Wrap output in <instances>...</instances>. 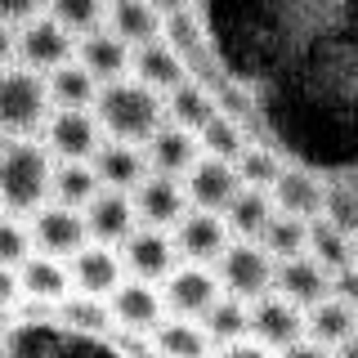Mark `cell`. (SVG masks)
<instances>
[{
  "label": "cell",
  "mask_w": 358,
  "mask_h": 358,
  "mask_svg": "<svg viewBox=\"0 0 358 358\" xmlns=\"http://www.w3.org/2000/svg\"><path fill=\"white\" fill-rule=\"evenodd\" d=\"M94 117H99V126H103L108 139L139 148V143H148L152 134L166 126V99L148 85H139L134 76H126V81H112V85L99 90Z\"/></svg>",
  "instance_id": "cell-1"
},
{
  "label": "cell",
  "mask_w": 358,
  "mask_h": 358,
  "mask_svg": "<svg viewBox=\"0 0 358 358\" xmlns=\"http://www.w3.org/2000/svg\"><path fill=\"white\" fill-rule=\"evenodd\" d=\"M54 184V157L36 139H0V206L9 215H36Z\"/></svg>",
  "instance_id": "cell-2"
},
{
  "label": "cell",
  "mask_w": 358,
  "mask_h": 358,
  "mask_svg": "<svg viewBox=\"0 0 358 358\" xmlns=\"http://www.w3.org/2000/svg\"><path fill=\"white\" fill-rule=\"evenodd\" d=\"M50 85L31 67H5L0 72V139H31L50 121Z\"/></svg>",
  "instance_id": "cell-3"
},
{
  "label": "cell",
  "mask_w": 358,
  "mask_h": 358,
  "mask_svg": "<svg viewBox=\"0 0 358 358\" xmlns=\"http://www.w3.org/2000/svg\"><path fill=\"white\" fill-rule=\"evenodd\" d=\"M273 273H278V260L260 242H233L215 264V278H220L224 296L246 300V305H255L260 296L273 291Z\"/></svg>",
  "instance_id": "cell-4"
},
{
  "label": "cell",
  "mask_w": 358,
  "mask_h": 358,
  "mask_svg": "<svg viewBox=\"0 0 358 358\" xmlns=\"http://www.w3.org/2000/svg\"><path fill=\"white\" fill-rule=\"evenodd\" d=\"M41 134L50 157H59V162H94V152L103 148V126L85 108H54Z\"/></svg>",
  "instance_id": "cell-5"
},
{
  "label": "cell",
  "mask_w": 358,
  "mask_h": 358,
  "mask_svg": "<svg viewBox=\"0 0 358 358\" xmlns=\"http://www.w3.org/2000/svg\"><path fill=\"white\" fill-rule=\"evenodd\" d=\"M31 246L36 255H54V260H72L76 251L90 246V229H85V215L72 206H59V201H45V206L31 215Z\"/></svg>",
  "instance_id": "cell-6"
},
{
  "label": "cell",
  "mask_w": 358,
  "mask_h": 358,
  "mask_svg": "<svg viewBox=\"0 0 358 358\" xmlns=\"http://www.w3.org/2000/svg\"><path fill=\"white\" fill-rule=\"evenodd\" d=\"M76 59V36L67 27H59L50 14L31 18L27 27H18V63L31 72H59L63 63Z\"/></svg>",
  "instance_id": "cell-7"
},
{
  "label": "cell",
  "mask_w": 358,
  "mask_h": 358,
  "mask_svg": "<svg viewBox=\"0 0 358 358\" xmlns=\"http://www.w3.org/2000/svg\"><path fill=\"white\" fill-rule=\"evenodd\" d=\"M220 296H224V287L206 264H184L162 282V300L171 309V318H188V322H201Z\"/></svg>",
  "instance_id": "cell-8"
},
{
  "label": "cell",
  "mask_w": 358,
  "mask_h": 358,
  "mask_svg": "<svg viewBox=\"0 0 358 358\" xmlns=\"http://www.w3.org/2000/svg\"><path fill=\"white\" fill-rule=\"evenodd\" d=\"M184 193L193 210H210V215H224L229 201L242 193V179L233 162H220V157H201L193 171L184 175Z\"/></svg>",
  "instance_id": "cell-9"
},
{
  "label": "cell",
  "mask_w": 358,
  "mask_h": 358,
  "mask_svg": "<svg viewBox=\"0 0 358 358\" xmlns=\"http://www.w3.org/2000/svg\"><path fill=\"white\" fill-rule=\"evenodd\" d=\"M251 336L264 345V350L282 354L287 345L305 341V309L282 300L278 291H268V296H260L251 305Z\"/></svg>",
  "instance_id": "cell-10"
},
{
  "label": "cell",
  "mask_w": 358,
  "mask_h": 358,
  "mask_svg": "<svg viewBox=\"0 0 358 358\" xmlns=\"http://www.w3.org/2000/svg\"><path fill=\"white\" fill-rule=\"evenodd\" d=\"M175 251L184 255L188 264H220V255L229 251V224H224V215H210V210H188L184 220L175 224Z\"/></svg>",
  "instance_id": "cell-11"
},
{
  "label": "cell",
  "mask_w": 358,
  "mask_h": 358,
  "mask_svg": "<svg viewBox=\"0 0 358 358\" xmlns=\"http://www.w3.org/2000/svg\"><path fill=\"white\" fill-rule=\"evenodd\" d=\"M175 238L162 229H134L126 242H121V264H126L130 278L139 282H166L175 273Z\"/></svg>",
  "instance_id": "cell-12"
},
{
  "label": "cell",
  "mask_w": 358,
  "mask_h": 358,
  "mask_svg": "<svg viewBox=\"0 0 358 358\" xmlns=\"http://www.w3.org/2000/svg\"><path fill=\"white\" fill-rule=\"evenodd\" d=\"M130 197H134V215L143 220V229H162L166 233L188 215V193L171 175H148Z\"/></svg>",
  "instance_id": "cell-13"
},
{
  "label": "cell",
  "mask_w": 358,
  "mask_h": 358,
  "mask_svg": "<svg viewBox=\"0 0 358 358\" xmlns=\"http://www.w3.org/2000/svg\"><path fill=\"white\" fill-rule=\"evenodd\" d=\"M67 273H72L76 296H99V300H108L112 291L126 282V278H121L126 273L121 255L112 251V246H99V242H90L85 251H76L72 264H67Z\"/></svg>",
  "instance_id": "cell-14"
},
{
  "label": "cell",
  "mask_w": 358,
  "mask_h": 358,
  "mask_svg": "<svg viewBox=\"0 0 358 358\" xmlns=\"http://www.w3.org/2000/svg\"><path fill=\"white\" fill-rule=\"evenodd\" d=\"M81 215H85L90 242H99V246L126 242L130 233H134V224H139V215H134V197L130 193H117V188H103V193L81 210Z\"/></svg>",
  "instance_id": "cell-15"
},
{
  "label": "cell",
  "mask_w": 358,
  "mask_h": 358,
  "mask_svg": "<svg viewBox=\"0 0 358 358\" xmlns=\"http://www.w3.org/2000/svg\"><path fill=\"white\" fill-rule=\"evenodd\" d=\"M273 291L309 313L313 305H322V300L331 296V273L318 260H309V255H296V260H282V264H278Z\"/></svg>",
  "instance_id": "cell-16"
},
{
  "label": "cell",
  "mask_w": 358,
  "mask_h": 358,
  "mask_svg": "<svg viewBox=\"0 0 358 358\" xmlns=\"http://www.w3.org/2000/svg\"><path fill=\"white\" fill-rule=\"evenodd\" d=\"M143 157H148V171L152 175H171V179H184L193 166L201 162V143L193 130H179L166 121L162 130L143 143Z\"/></svg>",
  "instance_id": "cell-17"
},
{
  "label": "cell",
  "mask_w": 358,
  "mask_h": 358,
  "mask_svg": "<svg viewBox=\"0 0 358 358\" xmlns=\"http://www.w3.org/2000/svg\"><path fill=\"white\" fill-rule=\"evenodd\" d=\"M76 63H81L99 85H112V81H126V72L134 63V50L103 27V31H90V36L76 41Z\"/></svg>",
  "instance_id": "cell-18"
},
{
  "label": "cell",
  "mask_w": 358,
  "mask_h": 358,
  "mask_svg": "<svg viewBox=\"0 0 358 358\" xmlns=\"http://www.w3.org/2000/svg\"><path fill=\"white\" fill-rule=\"evenodd\" d=\"M278 215H296V220H318L327 210V188L322 179H313L309 171H296V166H282V175L268 188Z\"/></svg>",
  "instance_id": "cell-19"
},
{
  "label": "cell",
  "mask_w": 358,
  "mask_h": 358,
  "mask_svg": "<svg viewBox=\"0 0 358 358\" xmlns=\"http://www.w3.org/2000/svg\"><path fill=\"white\" fill-rule=\"evenodd\" d=\"M108 309H112V322H121V327L152 331L157 322H162V313H166V300H162V291H157L152 282L130 278V282H121L108 296Z\"/></svg>",
  "instance_id": "cell-20"
},
{
  "label": "cell",
  "mask_w": 358,
  "mask_h": 358,
  "mask_svg": "<svg viewBox=\"0 0 358 358\" xmlns=\"http://www.w3.org/2000/svg\"><path fill=\"white\" fill-rule=\"evenodd\" d=\"M130 72H134V81H139V85L157 90L162 99L188 81V63L179 59V50H171V45H166V36L152 41V45H139V50H134Z\"/></svg>",
  "instance_id": "cell-21"
},
{
  "label": "cell",
  "mask_w": 358,
  "mask_h": 358,
  "mask_svg": "<svg viewBox=\"0 0 358 358\" xmlns=\"http://www.w3.org/2000/svg\"><path fill=\"white\" fill-rule=\"evenodd\" d=\"M94 175L103 188H117V193H134V188L143 184L152 171H148V157H143V148H134V143H117L108 139L103 148L94 152Z\"/></svg>",
  "instance_id": "cell-22"
},
{
  "label": "cell",
  "mask_w": 358,
  "mask_h": 358,
  "mask_svg": "<svg viewBox=\"0 0 358 358\" xmlns=\"http://www.w3.org/2000/svg\"><path fill=\"white\" fill-rule=\"evenodd\" d=\"M108 31L121 36L130 50H139V45L162 41L166 18L157 14L148 0H108Z\"/></svg>",
  "instance_id": "cell-23"
},
{
  "label": "cell",
  "mask_w": 358,
  "mask_h": 358,
  "mask_svg": "<svg viewBox=\"0 0 358 358\" xmlns=\"http://www.w3.org/2000/svg\"><path fill=\"white\" fill-rule=\"evenodd\" d=\"M354 331H358V305H350V300H341V296H327L322 305H313L305 313V336L318 341V345H327V350H341Z\"/></svg>",
  "instance_id": "cell-24"
},
{
  "label": "cell",
  "mask_w": 358,
  "mask_h": 358,
  "mask_svg": "<svg viewBox=\"0 0 358 358\" xmlns=\"http://www.w3.org/2000/svg\"><path fill=\"white\" fill-rule=\"evenodd\" d=\"M215 117H220V103H215V94H210L201 81H184L179 90H171V94H166V121H171V126H179V130L201 134Z\"/></svg>",
  "instance_id": "cell-25"
},
{
  "label": "cell",
  "mask_w": 358,
  "mask_h": 358,
  "mask_svg": "<svg viewBox=\"0 0 358 358\" xmlns=\"http://www.w3.org/2000/svg\"><path fill=\"white\" fill-rule=\"evenodd\" d=\"M18 282H22V296L36 300V305H63L67 287H72V273H67V264L54 260V255H31V260L18 268Z\"/></svg>",
  "instance_id": "cell-26"
},
{
  "label": "cell",
  "mask_w": 358,
  "mask_h": 358,
  "mask_svg": "<svg viewBox=\"0 0 358 358\" xmlns=\"http://www.w3.org/2000/svg\"><path fill=\"white\" fill-rule=\"evenodd\" d=\"M273 215H278V206L264 188H242V193L229 201V210H224V224H229V233L238 242H260Z\"/></svg>",
  "instance_id": "cell-27"
},
{
  "label": "cell",
  "mask_w": 358,
  "mask_h": 358,
  "mask_svg": "<svg viewBox=\"0 0 358 358\" xmlns=\"http://www.w3.org/2000/svg\"><path fill=\"white\" fill-rule=\"evenodd\" d=\"M152 354L157 358H210V336L201 331V322L162 318L152 327Z\"/></svg>",
  "instance_id": "cell-28"
},
{
  "label": "cell",
  "mask_w": 358,
  "mask_h": 358,
  "mask_svg": "<svg viewBox=\"0 0 358 358\" xmlns=\"http://www.w3.org/2000/svg\"><path fill=\"white\" fill-rule=\"evenodd\" d=\"M99 193H103V184H99V175H94V166H90V162H59V166H54L50 201L72 206V210H85Z\"/></svg>",
  "instance_id": "cell-29"
},
{
  "label": "cell",
  "mask_w": 358,
  "mask_h": 358,
  "mask_svg": "<svg viewBox=\"0 0 358 358\" xmlns=\"http://www.w3.org/2000/svg\"><path fill=\"white\" fill-rule=\"evenodd\" d=\"M309 260H318L327 273H345L354 264V238L345 229H336L331 220H309Z\"/></svg>",
  "instance_id": "cell-30"
},
{
  "label": "cell",
  "mask_w": 358,
  "mask_h": 358,
  "mask_svg": "<svg viewBox=\"0 0 358 358\" xmlns=\"http://www.w3.org/2000/svg\"><path fill=\"white\" fill-rule=\"evenodd\" d=\"M45 85H50V103H54V108H85V112L94 108L99 90H103L76 59L63 63L59 72H50V76H45Z\"/></svg>",
  "instance_id": "cell-31"
},
{
  "label": "cell",
  "mask_w": 358,
  "mask_h": 358,
  "mask_svg": "<svg viewBox=\"0 0 358 358\" xmlns=\"http://www.w3.org/2000/svg\"><path fill=\"white\" fill-rule=\"evenodd\" d=\"M201 331L210 336V345H233V341H246L251 336V305L246 300H233V296H220L210 313L201 318Z\"/></svg>",
  "instance_id": "cell-32"
},
{
  "label": "cell",
  "mask_w": 358,
  "mask_h": 358,
  "mask_svg": "<svg viewBox=\"0 0 358 358\" xmlns=\"http://www.w3.org/2000/svg\"><path fill=\"white\" fill-rule=\"evenodd\" d=\"M45 9H50V18L59 22V27H67L76 41L108 27V0H50Z\"/></svg>",
  "instance_id": "cell-33"
},
{
  "label": "cell",
  "mask_w": 358,
  "mask_h": 358,
  "mask_svg": "<svg viewBox=\"0 0 358 358\" xmlns=\"http://www.w3.org/2000/svg\"><path fill=\"white\" fill-rule=\"evenodd\" d=\"M260 246L273 255L278 264L282 260H296V255H309V220H296V215H273L264 229Z\"/></svg>",
  "instance_id": "cell-34"
},
{
  "label": "cell",
  "mask_w": 358,
  "mask_h": 358,
  "mask_svg": "<svg viewBox=\"0 0 358 358\" xmlns=\"http://www.w3.org/2000/svg\"><path fill=\"white\" fill-rule=\"evenodd\" d=\"M59 322L72 327V331H81V336H103L112 327V309H108V300H99V296H67L59 305Z\"/></svg>",
  "instance_id": "cell-35"
},
{
  "label": "cell",
  "mask_w": 358,
  "mask_h": 358,
  "mask_svg": "<svg viewBox=\"0 0 358 358\" xmlns=\"http://www.w3.org/2000/svg\"><path fill=\"white\" fill-rule=\"evenodd\" d=\"M197 143H201V157H220V162H238V157L246 152L242 126H238L233 117H224V112H220V117L197 134Z\"/></svg>",
  "instance_id": "cell-36"
},
{
  "label": "cell",
  "mask_w": 358,
  "mask_h": 358,
  "mask_svg": "<svg viewBox=\"0 0 358 358\" xmlns=\"http://www.w3.org/2000/svg\"><path fill=\"white\" fill-rule=\"evenodd\" d=\"M238 179H242V188H273V179L282 175V162H278L268 148H260V143H246V152L238 157Z\"/></svg>",
  "instance_id": "cell-37"
},
{
  "label": "cell",
  "mask_w": 358,
  "mask_h": 358,
  "mask_svg": "<svg viewBox=\"0 0 358 358\" xmlns=\"http://www.w3.org/2000/svg\"><path fill=\"white\" fill-rule=\"evenodd\" d=\"M31 255H36L31 229L14 215H0V268H22Z\"/></svg>",
  "instance_id": "cell-38"
},
{
  "label": "cell",
  "mask_w": 358,
  "mask_h": 358,
  "mask_svg": "<svg viewBox=\"0 0 358 358\" xmlns=\"http://www.w3.org/2000/svg\"><path fill=\"white\" fill-rule=\"evenodd\" d=\"M166 45L171 50H179V59H193V54H201V27H197V18H193V9H184V14H171L166 18Z\"/></svg>",
  "instance_id": "cell-39"
},
{
  "label": "cell",
  "mask_w": 358,
  "mask_h": 358,
  "mask_svg": "<svg viewBox=\"0 0 358 358\" xmlns=\"http://www.w3.org/2000/svg\"><path fill=\"white\" fill-rule=\"evenodd\" d=\"M322 220H331L336 229H345L354 238V233H358V197L354 193H327V210H322Z\"/></svg>",
  "instance_id": "cell-40"
},
{
  "label": "cell",
  "mask_w": 358,
  "mask_h": 358,
  "mask_svg": "<svg viewBox=\"0 0 358 358\" xmlns=\"http://www.w3.org/2000/svg\"><path fill=\"white\" fill-rule=\"evenodd\" d=\"M50 0H0V22L5 27H27L31 18H41V9Z\"/></svg>",
  "instance_id": "cell-41"
},
{
  "label": "cell",
  "mask_w": 358,
  "mask_h": 358,
  "mask_svg": "<svg viewBox=\"0 0 358 358\" xmlns=\"http://www.w3.org/2000/svg\"><path fill=\"white\" fill-rule=\"evenodd\" d=\"M215 358H278L273 350H264L255 336H246V341H233V345H220Z\"/></svg>",
  "instance_id": "cell-42"
},
{
  "label": "cell",
  "mask_w": 358,
  "mask_h": 358,
  "mask_svg": "<svg viewBox=\"0 0 358 358\" xmlns=\"http://www.w3.org/2000/svg\"><path fill=\"white\" fill-rule=\"evenodd\" d=\"M278 358H336V350H327V345H318V341H296V345H287Z\"/></svg>",
  "instance_id": "cell-43"
},
{
  "label": "cell",
  "mask_w": 358,
  "mask_h": 358,
  "mask_svg": "<svg viewBox=\"0 0 358 358\" xmlns=\"http://www.w3.org/2000/svg\"><path fill=\"white\" fill-rule=\"evenodd\" d=\"M22 296V282H18V268H0V309H14Z\"/></svg>",
  "instance_id": "cell-44"
},
{
  "label": "cell",
  "mask_w": 358,
  "mask_h": 358,
  "mask_svg": "<svg viewBox=\"0 0 358 358\" xmlns=\"http://www.w3.org/2000/svg\"><path fill=\"white\" fill-rule=\"evenodd\" d=\"M14 59H18V31L0 22V72H5V67H14Z\"/></svg>",
  "instance_id": "cell-45"
},
{
  "label": "cell",
  "mask_w": 358,
  "mask_h": 358,
  "mask_svg": "<svg viewBox=\"0 0 358 358\" xmlns=\"http://www.w3.org/2000/svg\"><path fill=\"white\" fill-rule=\"evenodd\" d=\"M148 5H152L162 18H171V14H184V9L193 5V0H148Z\"/></svg>",
  "instance_id": "cell-46"
},
{
  "label": "cell",
  "mask_w": 358,
  "mask_h": 358,
  "mask_svg": "<svg viewBox=\"0 0 358 358\" xmlns=\"http://www.w3.org/2000/svg\"><path fill=\"white\" fill-rule=\"evenodd\" d=\"M336 358H358V331L350 336V341L341 345V350H336Z\"/></svg>",
  "instance_id": "cell-47"
},
{
  "label": "cell",
  "mask_w": 358,
  "mask_h": 358,
  "mask_svg": "<svg viewBox=\"0 0 358 358\" xmlns=\"http://www.w3.org/2000/svg\"><path fill=\"white\" fill-rule=\"evenodd\" d=\"M354 268H358V233H354Z\"/></svg>",
  "instance_id": "cell-48"
}]
</instances>
